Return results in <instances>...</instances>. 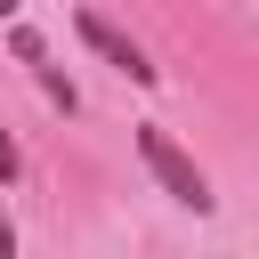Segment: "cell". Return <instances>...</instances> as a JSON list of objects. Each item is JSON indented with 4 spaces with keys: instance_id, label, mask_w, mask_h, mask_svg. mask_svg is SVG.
Returning <instances> with one entry per match:
<instances>
[{
    "instance_id": "7a4b0ae2",
    "label": "cell",
    "mask_w": 259,
    "mask_h": 259,
    "mask_svg": "<svg viewBox=\"0 0 259 259\" xmlns=\"http://www.w3.org/2000/svg\"><path fill=\"white\" fill-rule=\"evenodd\" d=\"M73 32H81V40H89V49H97V57L113 65V73H130V81H154V65H146V49H138L130 32H113V24L97 16V8H73Z\"/></svg>"
},
{
    "instance_id": "6da1fadb",
    "label": "cell",
    "mask_w": 259,
    "mask_h": 259,
    "mask_svg": "<svg viewBox=\"0 0 259 259\" xmlns=\"http://www.w3.org/2000/svg\"><path fill=\"white\" fill-rule=\"evenodd\" d=\"M138 154H146V170H154V178H162L186 210H210V202H219V194H210V178L194 170V154H186L170 130H154V121H146V130H138Z\"/></svg>"
},
{
    "instance_id": "3957f363",
    "label": "cell",
    "mask_w": 259,
    "mask_h": 259,
    "mask_svg": "<svg viewBox=\"0 0 259 259\" xmlns=\"http://www.w3.org/2000/svg\"><path fill=\"white\" fill-rule=\"evenodd\" d=\"M0 178H16V138L0 130Z\"/></svg>"
},
{
    "instance_id": "277c9868",
    "label": "cell",
    "mask_w": 259,
    "mask_h": 259,
    "mask_svg": "<svg viewBox=\"0 0 259 259\" xmlns=\"http://www.w3.org/2000/svg\"><path fill=\"white\" fill-rule=\"evenodd\" d=\"M0 259H16V227L8 219H0Z\"/></svg>"
},
{
    "instance_id": "5b68a950",
    "label": "cell",
    "mask_w": 259,
    "mask_h": 259,
    "mask_svg": "<svg viewBox=\"0 0 259 259\" xmlns=\"http://www.w3.org/2000/svg\"><path fill=\"white\" fill-rule=\"evenodd\" d=\"M8 8H16V0H0V16H8Z\"/></svg>"
}]
</instances>
